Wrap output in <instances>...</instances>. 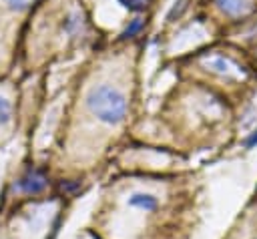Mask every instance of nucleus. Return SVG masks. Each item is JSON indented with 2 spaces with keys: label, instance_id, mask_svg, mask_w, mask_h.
Returning a JSON list of instances; mask_svg holds the SVG:
<instances>
[{
  "label": "nucleus",
  "instance_id": "obj_1",
  "mask_svg": "<svg viewBox=\"0 0 257 239\" xmlns=\"http://www.w3.org/2000/svg\"><path fill=\"white\" fill-rule=\"evenodd\" d=\"M84 104L88 112L104 125H120L126 118V110H128L126 94L118 86L108 82L90 86L84 96Z\"/></svg>",
  "mask_w": 257,
  "mask_h": 239
},
{
  "label": "nucleus",
  "instance_id": "obj_2",
  "mask_svg": "<svg viewBox=\"0 0 257 239\" xmlns=\"http://www.w3.org/2000/svg\"><path fill=\"white\" fill-rule=\"evenodd\" d=\"M203 66L223 78H229V80H241L245 76V70L243 66H239L233 58L225 56V54H213L209 58L203 60Z\"/></svg>",
  "mask_w": 257,
  "mask_h": 239
},
{
  "label": "nucleus",
  "instance_id": "obj_3",
  "mask_svg": "<svg viewBox=\"0 0 257 239\" xmlns=\"http://www.w3.org/2000/svg\"><path fill=\"white\" fill-rule=\"evenodd\" d=\"M46 185H48V177L44 175V171L28 169L18 177V181L14 183V189L22 195H38L46 189Z\"/></svg>",
  "mask_w": 257,
  "mask_h": 239
},
{
  "label": "nucleus",
  "instance_id": "obj_4",
  "mask_svg": "<svg viewBox=\"0 0 257 239\" xmlns=\"http://www.w3.org/2000/svg\"><path fill=\"white\" fill-rule=\"evenodd\" d=\"M215 6L231 18L237 16H245L253 10V0H215Z\"/></svg>",
  "mask_w": 257,
  "mask_h": 239
},
{
  "label": "nucleus",
  "instance_id": "obj_5",
  "mask_svg": "<svg viewBox=\"0 0 257 239\" xmlns=\"http://www.w3.org/2000/svg\"><path fill=\"white\" fill-rule=\"evenodd\" d=\"M128 205L135 207V209H141V211L149 213V211H155V209L159 207V201H157V197H155L153 193L137 191V193H133V195L128 197Z\"/></svg>",
  "mask_w": 257,
  "mask_h": 239
},
{
  "label": "nucleus",
  "instance_id": "obj_6",
  "mask_svg": "<svg viewBox=\"0 0 257 239\" xmlns=\"http://www.w3.org/2000/svg\"><path fill=\"white\" fill-rule=\"evenodd\" d=\"M12 123V102L6 96H0V127Z\"/></svg>",
  "mask_w": 257,
  "mask_h": 239
},
{
  "label": "nucleus",
  "instance_id": "obj_7",
  "mask_svg": "<svg viewBox=\"0 0 257 239\" xmlns=\"http://www.w3.org/2000/svg\"><path fill=\"white\" fill-rule=\"evenodd\" d=\"M116 2L120 6H124L126 10H131V12H143L151 6L153 0H116Z\"/></svg>",
  "mask_w": 257,
  "mask_h": 239
},
{
  "label": "nucleus",
  "instance_id": "obj_8",
  "mask_svg": "<svg viewBox=\"0 0 257 239\" xmlns=\"http://www.w3.org/2000/svg\"><path fill=\"white\" fill-rule=\"evenodd\" d=\"M34 2H36V0H2V4H4L8 10H12V12H22V10L30 8Z\"/></svg>",
  "mask_w": 257,
  "mask_h": 239
},
{
  "label": "nucleus",
  "instance_id": "obj_9",
  "mask_svg": "<svg viewBox=\"0 0 257 239\" xmlns=\"http://www.w3.org/2000/svg\"><path fill=\"white\" fill-rule=\"evenodd\" d=\"M141 28H143V20H141V18H135V20L131 22V26H126V30H124L120 36H122V38H131V36H135Z\"/></svg>",
  "mask_w": 257,
  "mask_h": 239
},
{
  "label": "nucleus",
  "instance_id": "obj_10",
  "mask_svg": "<svg viewBox=\"0 0 257 239\" xmlns=\"http://www.w3.org/2000/svg\"><path fill=\"white\" fill-rule=\"evenodd\" d=\"M245 145H247V147H249V149H251V147H255V145H257V129H255V131H253V133H251V135H249V139H247V141H245Z\"/></svg>",
  "mask_w": 257,
  "mask_h": 239
}]
</instances>
